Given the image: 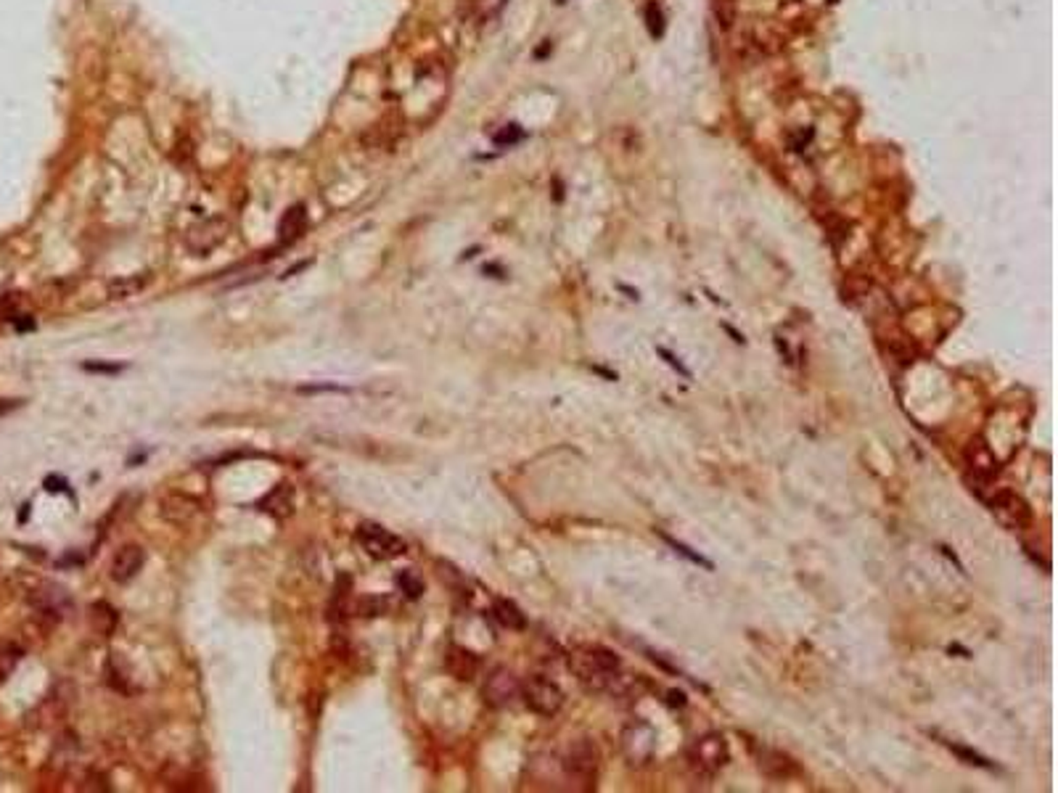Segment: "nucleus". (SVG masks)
<instances>
[{
    "mask_svg": "<svg viewBox=\"0 0 1058 793\" xmlns=\"http://www.w3.org/2000/svg\"><path fill=\"white\" fill-rule=\"evenodd\" d=\"M619 659L603 645H585L569 656V669L587 693H614L619 682Z\"/></svg>",
    "mask_w": 1058,
    "mask_h": 793,
    "instance_id": "f257e3e1",
    "label": "nucleus"
},
{
    "mask_svg": "<svg viewBox=\"0 0 1058 793\" xmlns=\"http://www.w3.org/2000/svg\"><path fill=\"white\" fill-rule=\"evenodd\" d=\"M598 765H601V754H598L595 743H593V741H587V738L571 741V743L566 746V751H564V762H561V767H564V775H566V778H569V781H571L577 789H582V791H590V789H595Z\"/></svg>",
    "mask_w": 1058,
    "mask_h": 793,
    "instance_id": "f03ea898",
    "label": "nucleus"
},
{
    "mask_svg": "<svg viewBox=\"0 0 1058 793\" xmlns=\"http://www.w3.org/2000/svg\"><path fill=\"white\" fill-rule=\"evenodd\" d=\"M228 231H231V223H228L226 217H220V215L204 217V220L194 223V225L186 231L183 244H186V249H188L194 257H210V255L228 239Z\"/></svg>",
    "mask_w": 1058,
    "mask_h": 793,
    "instance_id": "7ed1b4c3",
    "label": "nucleus"
},
{
    "mask_svg": "<svg viewBox=\"0 0 1058 793\" xmlns=\"http://www.w3.org/2000/svg\"><path fill=\"white\" fill-rule=\"evenodd\" d=\"M990 511H993V516L1003 524L1006 529H1011V531H1024V529L1032 527V508L1027 506V500L1022 498V495H1016V492H1011V490H1000V492H995L993 498H990Z\"/></svg>",
    "mask_w": 1058,
    "mask_h": 793,
    "instance_id": "20e7f679",
    "label": "nucleus"
},
{
    "mask_svg": "<svg viewBox=\"0 0 1058 793\" xmlns=\"http://www.w3.org/2000/svg\"><path fill=\"white\" fill-rule=\"evenodd\" d=\"M522 698L529 709L540 717H556L564 706V693L556 682L545 677H529L522 682Z\"/></svg>",
    "mask_w": 1058,
    "mask_h": 793,
    "instance_id": "39448f33",
    "label": "nucleus"
},
{
    "mask_svg": "<svg viewBox=\"0 0 1058 793\" xmlns=\"http://www.w3.org/2000/svg\"><path fill=\"white\" fill-rule=\"evenodd\" d=\"M355 534H357V542L363 545V550L376 560H389V558H397L405 553V542L379 524H360Z\"/></svg>",
    "mask_w": 1058,
    "mask_h": 793,
    "instance_id": "423d86ee",
    "label": "nucleus"
},
{
    "mask_svg": "<svg viewBox=\"0 0 1058 793\" xmlns=\"http://www.w3.org/2000/svg\"><path fill=\"white\" fill-rule=\"evenodd\" d=\"M482 693H485V701L493 709H503V706H511L522 696V682H519V677L511 669L501 667V669L490 672V677L485 680Z\"/></svg>",
    "mask_w": 1058,
    "mask_h": 793,
    "instance_id": "0eeeda50",
    "label": "nucleus"
},
{
    "mask_svg": "<svg viewBox=\"0 0 1058 793\" xmlns=\"http://www.w3.org/2000/svg\"><path fill=\"white\" fill-rule=\"evenodd\" d=\"M654 743H656V736H654V730H651L646 722H635V725H630V728L622 733L625 757H627L630 765H635V767L646 765V762L654 757Z\"/></svg>",
    "mask_w": 1058,
    "mask_h": 793,
    "instance_id": "6e6552de",
    "label": "nucleus"
},
{
    "mask_svg": "<svg viewBox=\"0 0 1058 793\" xmlns=\"http://www.w3.org/2000/svg\"><path fill=\"white\" fill-rule=\"evenodd\" d=\"M963 458H966V466H969V477H977V479H982V482H990V479L998 477V471H1000V463H998L995 453H993L990 445H987L985 439H979V437L971 439V442L966 445Z\"/></svg>",
    "mask_w": 1058,
    "mask_h": 793,
    "instance_id": "1a4fd4ad",
    "label": "nucleus"
},
{
    "mask_svg": "<svg viewBox=\"0 0 1058 793\" xmlns=\"http://www.w3.org/2000/svg\"><path fill=\"white\" fill-rule=\"evenodd\" d=\"M202 511V503L191 495H167L159 500V516L170 524H191Z\"/></svg>",
    "mask_w": 1058,
    "mask_h": 793,
    "instance_id": "9d476101",
    "label": "nucleus"
},
{
    "mask_svg": "<svg viewBox=\"0 0 1058 793\" xmlns=\"http://www.w3.org/2000/svg\"><path fill=\"white\" fill-rule=\"evenodd\" d=\"M694 762H696L702 770H709V773L725 767V765H728V743H725V738H723V736H704V738H699L696 746H694Z\"/></svg>",
    "mask_w": 1058,
    "mask_h": 793,
    "instance_id": "9b49d317",
    "label": "nucleus"
},
{
    "mask_svg": "<svg viewBox=\"0 0 1058 793\" xmlns=\"http://www.w3.org/2000/svg\"><path fill=\"white\" fill-rule=\"evenodd\" d=\"M143 563H146L143 547L127 545V547H122V550L111 558V579L125 584V582H130V579L138 576V571L143 568Z\"/></svg>",
    "mask_w": 1058,
    "mask_h": 793,
    "instance_id": "f8f14e48",
    "label": "nucleus"
},
{
    "mask_svg": "<svg viewBox=\"0 0 1058 793\" xmlns=\"http://www.w3.org/2000/svg\"><path fill=\"white\" fill-rule=\"evenodd\" d=\"M445 669H448L456 680L472 682V680L477 677V672H479V659H477V653H472V651L464 648V645H450L448 653H445Z\"/></svg>",
    "mask_w": 1058,
    "mask_h": 793,
    "instance_id": "ddd939ff",
    "label": "nucleus"
},
{
    "mask_svg": "<svg viewBox=\"0 0 1058 793\" xmlns=\"http://www.w3.org/2000/svg\"><path fill=\"white\" fill-rule=\"evenodd\" d=\"M294 506H296V492H294L291 484H278V487H272L263 500H260V508H263L267 516H272V519H288V516L294 514Z\"/></svg>",
    "mask_w": 1058,
    "mask_h": 793,
    "instance_id": "4468645a",
    "label": "nucleus"
},
{
    "mask_svg": "<svg viewBox=\"0 0 1058 793\" xmlns=\"http://www.w3.org/2000/svg\"><path fill=\"white\" fill-rule=\"evenodd\" d=\"M149 283H151V275H149V272H133V275H122V278H117V280H111V283H109V299H114V301H125V299H130V296L141 294V291H143Z\"/></svg>",
    "mask_w": 1058,
    "mask_h": 793,
    "instance_id": "2eb2a0df",
    "label": "nucleus"
},
{
    "mask_svg": "<svg viewBox=\"0 0 1058 793\" xmlns=\"http://www.w3.org/2000/svg\"><path fill=\"white\" fill-rule=\"evenodd\" d=\"M493 616L498 619L501 627L514 629V632H522V629L527 627V619H525L522 608H519L514 600H506V598H498V600L493 603Z\"/></svg>",
    "mask_w": 1058,
    "mask_h": 793,
    "instance_id": "dca6fc26",
    "label": "nucleus"
},
{
    "mask_svg": "<svg viewBox=\"0 0 1058 793\" xmlns=\"http://www.w3.org/2000/svg\"><path fill=\"white\" fill-rule=\"evenodd\" d=\"M760 770H765V775H770V778H776V781H786V778L796 775V765H794L786 754H781V751H763V757H760Z\"/></svg>",
    "mask_w": 1058,
    "mask_h": 793,
    "instance_id": "f3484780",
    "label": "nucleus"
},
{
    "mask_svg": "<svg viewBox=\"0 0 1058 793\" xmlns=\"http://www.w3.org/2000/svg\"><path fill=\"white\" fill-rule=\"evenodd\" d=\"M389 608H392V598H387V595H365L355 606L357 616H363V619L384 616V614H389Z\"/></svg>",
    "mask_w": 1058,
    "mask_h": 793,
    "instance_id": "a211bd4d",
    "label": "nucleus"
},
{
    "mask_svg": "<svg viewBox=\"0 0 1058 793\" xmlns=\"http://www.w3.org/2000/svg\"><path fill=\"white\" fill-rule=\"evenodd\" d=\"M304 225H307L304 210H302V207H294V210H288V212L283 215V220H280V239H283V241H294V239H299V236H302V231H304Z\"/></svg>",
    "mask_w": 1058,
    "mask_h": 793,
    "instance_id": "6ab92c4d",
    "label": "nucleus"
},
{
    "mask_svg": "<svg viewBox=\"0 0 1058 793\" xmlns=\"http://www.w3.org/2000/svg\"><path fill=\"white\" fill-rule=\"evenodd\" d=\"M32 603H37L42 611H48V614H61V608L69 603L66 600V592L61 590V587H45V590H40L34 598H32Z\"/></svg>",
    "mask_w": 1058,
    "mask_h": 793,
    "instance_id": "aec40b11",
    "label": "nucleus"
},
{
    "mask_svg": "<svg viewBox=\"0 0 1058 793\" xmlns=\"http://www.w3.org/2000/svg\"><path fill=\"white\" fill-rule=\"evenodd\" d=\"M397 587H400V592L408 598V600H418L421 595H424V576L421 574H416L413 568H402L400 574H397Z\"/></svg>",
    "mask_w": 1058,
    "mask_h": 793,
    "instance_id": "412c9836",
    "label": "nucleus"
},
{
    "mask_svg": "<svg viewBox=\"0 0 1058 793\" xmlns=\"http://www.w3.org/2000/svg\"><path fill=\"white\" fill-rule=\"evenodd\" d=\"M21 656H24V651H21L19 645H5V648H0V682H5V680L13 675V669L19 667Z\"/></svg>",
    "mask_w": 1058,
    "mask_h": 793,
    "instance_id": "4be33fe9",
    "label": "nucleus"
},
{
    "mask_svg": "<svg viewBox=\"0 0 1058 793\" xmlns=\"http://www.w3.org/2000/svg\"><path fill=\"white\" fill-rule=\"evenodd\" d=\"M662 539H664V542H667V545H670V547H672V550H675V553H678V555H683V558H688V560H691V563H696V566H704V568H707V571H715V563H712V560H707V558H704V555H699V553H694V550H691V547H688V545H683V542H678V539H672V537H670V534H662Z\"/></svg>",
    "mask_w": 1058,
    "mask_h": 793,
    "instance_id": "5701e85b",
    "label": "nucleus"
},
{
    "mask_svg": "<svg viewBox=\"0 0 1058 793\" xmlns=\"http://www.w3.org/2000/svg\"><path fill=\"white\" fill-rule=\"evenodd\" d=\"M90 611H93V627H96L98 632L109 635V632L114 629V624H117V614H114L106 603H96Z\"/></svg>",
    "mask_w": 1058,
    "mask_h": 793,
    "instance_id": "b1692460",
    "label": "nucleus"
},
{
    "mask_svg": "<svg viewBox=\"0 0 1058 793\" xmlns=\"http://www.w3.org/2000/svg\"><path fill=\"white\" fill-rule=\"evenodd\" d=\"M950 746V751L958 757V759H963L966 765H974V767H982V770H993L995 765L990 762V759H985L982 754H977V751H971V749H966V746H958V743H947Z\"/></svg>",
    "mask_w": 1058,
    "mask_h": 793,
    "instance_id": "393cba45",
    "label": "nucleus"
},
{
    "mask_svg": "<svg viewBox=\"0 0 1058 793\" xmlns=\"http://www.w3.org/2000/svg\"><path fill=\"white\" fill-rule=\"evenodd\" d=\"M656 355H659V357H664V362H667L670 368H675V370H678L680 376L691 378V370H688V368H686V365H683V362H680V360H678V357H675V355H672L670 349H664V347H656Z\"/></svg>",
    "mask_w": 1058,
    "mask_h": 793,
    "instance_id": "a878e982",
    "label": "nucleus"
},
{
    "mask_svg": "<svg viewBox=\"0 0 1058 793\" xmlns=\"http://www.w3.org/2000/svg\"><path fill=\"white\" fill-rule=\"evenodd\" d=\"M648 19H651V21H648V27H651V34H654V37H659V34H662V13H659V8H656L654 3L648 5Z\"/></svg>",
    "mask_w": 1058,
    "mask_h": 793,
    "instance_id": "bb28decb",
    "label": "nucleus"
},
{
    "mask_svg": "<svg viewBox=\"0 0 1058 793\" xmlns=\"http://www.w3.org/2000/svg\"><path fill=\"white\" fill-rule=\"evenodd\" d=\"M125 365H106V362H85V370H90V373H119Z\"/></svg>",
    "mask_w": 1058,
    "mask_h": 793,
    "instance_id": "cd10ccee",
    "label": "nucleus"
},
{
    "mask_svg": "<svg viewBox=\"0 0 1058 793\" xmlns=\"http://www.w3.org/2000/svg\"><path fill=\"white\" fill-rule=\"evenodd\" d=\"M45 490H48V492H69V484H66L64 479L48 477V479H45Z\"/></svg>",
    "mask_w": 1058,
    "mask_h": 793,
    "instance_id": "c85d7f7f",
    "label": "nucleus"
},
{
    "mask_svg": "<svg viewBox=\"0 0 1058 793\" xmlns=\"http://www.w3.org/2000/svg\"><path fill=\"white\" fill-rule=\"evenodd\" d=\"M16 408H21V400H0V416H3V413H11V410H16Z\"/></svg>",
    "mask_w": 1058,
    "mask_h": 793,
    "instance_id": "c756f323",
    "label": "nucleus"
}]
</instances>
